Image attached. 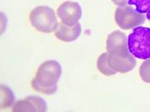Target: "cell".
Wrapping results in <instances>:
<instances>
[{
    "label": "cell",
    "instance_id": "7a4b0ae2",
    "mask_svg": "<svg viewBox=\"0 0 150 112\" xmlns=\"http://www.w3.org/2000/svg\"><path fill=\"white\" fill-rule=\"evenodd\" d=\"M128 49L136 58L147 60L150 58V27L139 26L128 36Z\"/></svg>",
    "mask_w": 150,
    "mask_h": 112
},
{
    "label": "cell",
    "instance_id": "ba28073f",
    "mask_svg": "<svg viewBox=\"0 0 150 112\" xmlns=\"http://www.w3.org/2000/svg\"><path fill=\"white\" fill-rule=\"evenodd\" d=\"M107 52V51H106ZM107 63L109 67L116 73H128L136 67L137 61L136 57L130 55L128 57H119V56L111 55L107 52Z\"/></svg>",
    "mask_w": 150,
    "mask_h": 112
},
{
    "label": "cell",
    "instance_id": "4fadbf2b",
    "mask_svg": "<svg viewBox=\"0 0 150 112\" xmlns=\"http://www.w3.org/2000/svg\"><path fill=\"white\" fill-rule=\"evenodd\" d=\"M140 77L145 83L150 84V58L143 62L139 68Z\"/></svg>",
    "mask_w": 150,
    "mask_h": 112
},
{
    "label": "cell",
    "instance_id": "8992f818",
    "mask_svg": "<svg viewBox=\"0 0 150 112\" xmlns=\"http://www.w3.org/2000/svg\"><path fill=\"white\" fill-rule=\"evenodd\" d=\"M57 15L61 20V23L71 27L79 23L82 15V10L78 3L67 1L59 5Z\"/></svg>",
    "mask_w": 150,
    "mask_h": 112
},
{
    "label": "cell",
    "instance_id": "30bf717a",
    "mask_svg": "<svg viewBox=\"0 0 150 112\" xmlns=\"http://www.w3.org/2000/svg\"><path fill=\"white\" fill-rule=\"evenodd\" d=\"M15 95L12 90L4 86V84L1 85V109H9L13 107L15 104Z\"/></svg>",
    "mask_w": 150,
    "mask_h": 112
},
{
    "label": "cell",
    "instance_id": "7c38bea8",
    "mask_svg": "<svg viewBox=\"0 0 150 112\" xmlns=\"http://www.w3.org/2000/svg\"><path fill=\"white\" fill-rule=\"evenodd\" d=\"M128 4L134 6L140 13L146 14L150 10V0H128Z\"/></svg>",
    "mask_w": 150,
    "mask_h": 112
},
{
    "label": "cell",
    "instance_id": "277c9868",
    "mask_svg": "<svg viewBox=\"0 0 150 112\" xmlns=\"http://www.w3.org/2000/svg\"><path fill=\"white\" fill-rule=\"evenodd\" d=\"M114 19L120 28L129 30L134 29L145 23L146 16L130 5H125L119 6L116 9Z\"/></svg>",
    "mask_w": 150,
    "mask_h": 112
},
{
    "label": "cell",
    "instance_id": "3957f363",
    "mask_svg": "<svg viewBox=\"0 0 150 112\" xmlns=\"http://www.w3.org/2000/svg\"><path fill=\"white\" fill-rule=\"evenodd\" d=\"M29 22L37 31L51 34L54 32L58 26L57 14L49 6H37L29 14Z\"/></svg>",
    "mask_w": 150,
    "mask_h": 112
},
{
    "label": "cell",
    "instance_id": "9a60e30c",
    "mask_svg": "<svg viewBox=\"0 0 150 112\" xmlns=\"http://www.w3.org/2000/svg\"><path fill=\"white\" fill-rule=\"evenodd\" d=\"M146 14H147V15H146V18H147V19H148V20L150 22V10L149 11L147 12Z\"/></svg>",
    "mask_w": 150,
    "mask_h": 112
},
{
    "label": "cell",
    "instance_id": "6da1fadb",
    "mask_svg": "<svg viewBox=\"0 0 150 112\" xmlns=\"http://www.w3.org/2000/svg\"><path fill=\"white\" fill-rule=\"evenodd\" d=\"M62 75L61 64L56 60H48L38 68L31 80L32 88L42 94L52 95L58 90V83Z\"/></svg>",
    "mask_w": 150,
    "mask_h": 112
},
{
    "label": "cell",
    "instance_id": "5bb4252c",
    "mask_svg": "<svg viewBox=\"0 0 150 112\" xmlns=\"http://www.w3.org/2000/svg\"><path fill=\"white\" fill-rule=\"evenodd\" d=\"M112 1L114 4L117 5L118 7L119 6H125L128 4V0H112Z\"/></svg>",
    "mask_w": 150,
    "mask_h": 112
},
{
    "label": "cell",
    "instance_id": "52a82bcc",
    "mask_svg": "<svg viewBox=\"0 0 150 112\" xmlns=\"http://www.w3.org/2000/svg\"><path fill=\"white\" fill-rule=\"evenodd\" d=\"M47 111V104L42 98L38 96H28L17 101L12 107V111L44 112Z\"/></svg>",
    "mask_w": 150,
    "mask_h": 112
},
{
    "label": "cell",
    "instance_id": "9c48e42d",
    "mask_svg": "<svg viewBox=\"0 0 150 112\" xmlns=\"http://www.w3.org/2000/svg\"><path fill=\"white\" fill-rule=\"evenodd\" d=\"M81 33V26L80 23H76L74 26H67L63 23H58L57 29L54 31L55 37L64 42L75 41Z\"/></svg>",
    "mask_w": 150,
    "mask_h": 112
},
{
    "label": "cell",
    "instance_id": "8fae6325",
    "mask_svg": "<svg viewBox=\"0 0 150 112\" xmlns=\"http://www.w3.org/2000/svg\"><path fill=\"white\" fill-rule=\"evenodd\" d=\"M97 68L98 70L105 76H112L117 74L111 68L109 67L107 63V52L100 54L97 59Z\"/></svg>",
    "mask_w": 150,
    "mask_h": 112
},
{
    "label": "cell",
    "instance_id": "5b68a950",
    "mask_svg": "<svg viewBox=\"0 0 150 112\" xmlns=\"http://www.w3.org/2000/svg\"><path fill=\"white\" fill-rule=\"evenodd\" d=\"M106 51L119 57H128L131 54L128 49L127 36L119 30L109 34L106 39Z\"/></svg>",
    "mask_w": 150,
    "mask_h": 112
}]
</instances>
